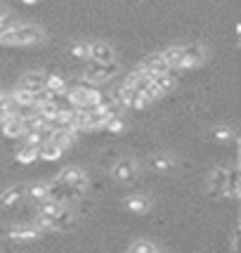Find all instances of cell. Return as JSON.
<instances>
[{
	"instance_id": "9",
	"label": "cell",
	"mask_w": 241,
	"mask_h": 253,
	"mask_svg": "<svg viewBox=\"0 0 241 253\" xmlns=\"http://www.w3.org/2000/svg\"><path fill=\"white\" fill-rule=\"evenodd\" d=\"M24 197H29V187L26 185H12V187L0 192V206L2 209H12L19 201H24Z\"/></svg>"
},
{
	"instance_id": "28",
	"label": "cell",
	"mask_w": 241,
	"mask_h": 253,
	"mask_svg": "<svg viewBox=\"0 0 241 253\" xmlns=\"http://www.w3.org/2000/svg\"><path fill=\"white\" fill-rule=\"evenodd\" d=\"M239 244H241V220L232 230V249H239Z\"/></svg>"
},
{
	"instance_id": "32",
	"label": "cell",
	"mask_w": 241,
	"mask_h": 253,
	"mask_svg": "<svg viewBox=\"0 0 241 253\" xmlns=\"http://www.w3.org/2000/svg\"><path fill=\"white\" fill-rule=\"evenodd\" d=\"M22 2H26V5H33V2H38V0H22Z\"/></svg>"
},
{
	"instance_id": "10",
	"label": "cell",
	"mask_w": 241,
	"mask_h": 253,
	"mask_svg": "<svg viewBox=\"0 0 241 253\" xmlns=\"http://www.w3.org/2000/svg\"><path fill=\"white\" fill-rule=\"evenodd\" d=\"M40 234H43V230H38L33 222L31 225H14L7 230V237L12 242H36Z\"/></svg>"
},
{
	"instance_id": "7",
	"label": "cell",
	"mask_w": 241,
	"mask_h": 253,
	"mask_svg": "<svg viewBox=\"0 0 241 253\" xmlns=\"http://www.w3.org/2000/svg\"><path fill=\"white\" fill-rule=\"evenodd\" d=\"M140 69H142V71H147V74L154 78V76H161V74H168L173 66L165 62V57L161 55V52H156V55H147V57H144L142 62H140Z\"/></svg>"
},
{
	"instance_id": "34",
	"label": "cell",
	"mask_w": 241,
	"mask_h": 253,
	"mask_svg": "<svg viewBox=\"0 0 241 253\" xmlns=\"http://www.w3.org/2000/svg\"><path fill=\"white\" fill-rule=\"evenodd\" d=\"M2 95H5V90H2V88H0V97H2Z\"/></svg>"
},
{
	"instance_id": "5",
	"label": "cell",
	"mask_w": 241,
	"mask_h": 253,
	"mask_svg": "<svg viewBox=\"0 0 241 253\" xmlns=\"http://www.w3.org/2000/svg\"><path fill=\"white\" fill-rule=\"evenodd\" d=\"M206 47L199 43L182 45V66L180 69H197V66L206 64Z\"/></svg>"
},
{
	"instance_id": "12",
	"label": "cell",
	"mask_w": 241,
	"mask_h": 253,
	"mask_svg": "<svg viewBox=\"0 0 241 253\" xmlns=\"http://www.w3.org/2000/svg\"><path fill=\"white\" fill-rule=\"evenodd\" d=\"M90 59H95V62H116V52H114V47L109 43L95 41V43H90Z\"/></svg>"
},
{
	"instance_id": "16",
	"label": "cell",
	"mask_w": 241,
	"mask_h": 253,
	"mask_svg": "<svg viewBox=\"0 0 241 253\" xmlns=\"http://www.w3.org/2000/svg\"><path fill=\"white\" fill-rule=\"evenodd\" d=\"M45 88L50 90L52 95H62V92H66V90H69V83H66V78L59 76V74H47Z\"/></svg>"
},
{
	"instance_id": "14",
	"label": "cell",
	"mask_w": 241,
	"mask_h": 253,
	"mask_svg": "<svg viewBox=\"0 0 241 253\" xmlns=\"http://www.w3.org/2000/svg\"><path fill=\"white\" fill-rule=\"evenodd\" d=\"M50 140L57 144V147H62V149H69L71 144H74V140H76V132L69 130V128H55L52 130V135H50Z\"/></svg>"
},
{
	"instance_id": "35",
	"label": "cell",
	"mask_w": 241,
	"mask_h": 253,
	"mask_svg": "<svg viewBox=\"0 0 241 253\" xmlns=\"http://www.w3.org/2000/svg\"><path fill=\"white\" fill-rule=\"evenodd\" d=\"M237 168H239V170H241V156H239V166H237Z\"/></svg>"
},
{
	"instance_id": "29",
	"label": "cell",
	"mask_w": 241,
	"mask_h": 253,
	"mask_svg": "<svg viewBox=\"0 0 241 253\" xmlns=\"http://www.w3.org/2000/svg\"><path fill=\"white\" fill-rule=\"evenodd\" d=\"M0 24H14L12 22V17H10V12L5 10L2 5H0Z\"/></svg>"
},
{
	"instance_id": "1",
	"label": "cell",
	"mask_w": 241,
	"mask_h": 253,
	"mask_svg": "<svg viewBox=\"0 0 241 253\" xmlns=\"http://www.w3.org/2000/svg\"><path fill=\"white\" fill-rule=\"evenodd\" d=\"M45 41V31L33 24H12L0 36V45H38Z\"/></svg>"
},
{
	"instance_id": "31",
	"label": "cell",
	"mask_w": 241,
	"mask_h": 253,
	"mask_svg": "<svg viewBox=\"0 0 241 253\" xmlns=\"http://www.w3.org/2000/svg\"><path fill=\"white\" fill-rule=\"evenodd\" d=\"M237 41H239V43H241V22L237 24Z\"/></svg>"
},
{
	"instance_id": "8",
	"label": "cell",
	"mask_w": 241,
	"mask_h": 253,
	"mask_svg": "<svg viewBox=\"0 0 241 253\" xmlns=\"http://www.w3.org/2000/svg\"><path fill=\"white\" fill-rule=\"evenodd\" d=\"M57 180L64 182L66 187H88V177L78 166H66L57 173Z\"/></svg>"
},
{
	"instance_id": "6",
	"label": "cell",
	"mask_w": 241,
	"mask_h": 253,
	"mask_svg": "<svg viewBox=\"0 0 241 253\" xmlns=\"http://www.w3.org/2000/svg\"><path fill=\"white\" fill-rule=\"evenodd\" d=\"M0 130H2V135H5V137H10V140H19V137H24V132H26L24 116H19L17 111L7 114V116L0 121Z\"/></svg>"
},
{
	"instance_id": "18",
	"label": "cell",
	"mask_w": 241,
	"mask_h": 253,
	"mask_svg": "<svg viewBox=\"0 0 241 253\" xmlns=\"http://www.w3.org/2000/svg\"><path fill=\"white\" fill-rule=\"evenodd\" d=\"M161 55L165 57V62L173 66V69H180V66H182V45H170V47H165Z\"/></svg>"
},
{
	"instance_id": "22",
	"label": "cell",
	"mask_w": 241,
	"mask_h": 253,
	"mask_svg": "<svg viewBox=\"0 0 241 253\" xmlns=\"http://www.w3.org/2000/svg\"><path fill=\"white\" fill-rule=\"evenodd\" d=\"M210 137H213V142H218V144H227L234 140V130L232 128H227V126H218L215 130L210 132Z\"/></svg>"
},
{
	"instance_id": "23",
	"label": "cell",
	"mask_w": 241,
	"mask_h": 253,
	"mask_svg": "<svg viewBox=\"0 0 241 253\" xmlns=\"http://www.w3.org/2000/svg\"><path fill=\"white\" fill-rule=\"evenodd\" d=\"M152 168L154 170H168V168H173L175 166V159L170 154H156V156H152Z\"/></svg>"
},
{
	"instance_id": "20",
	"label": "cell",
	"mask_w": 241,
	"mask_h": 253,
	"mask_svg": "<svg viewBox=\"0 0 241 253\" xmlns=\"http://www.w3.org/2000/svg\"><path fill=\"white\" fill-rule=\"evenodd\" d=\"M29 197L38 204V201H43V199H50V182H36L29 187Z\"/></svg>"
},
{
	"instance_id": "25",
	"label": "cell",
	"mask_w": 241,
	"mask_h": 253,
	"mask_svg": "<svg viewBox=\"0 0 241 253\" xmlns=\"http://www.w3.org/2000/svg\"><path fill=\"white\" fill-rule=\"evenodd\" d=\"M130 253H156L159 251V246L154 242H147V239H137L135 244H130Z\"/></svg>"
},
{
	"instance_id": "30",
	"label": "cell",
	"mask_w": 241,
	"mask_h": 253,
	"mask_svg": "<svg viewBox=\"0 0 241 253\" xmlns=\"http://www.w3.org/2000/svg\"><path fill=\"white\" fill-rule=\"evenodd\" d=\"M234 197L241 201V180H239V185H237V189H234Z\"/></svg>"
},
{
	"instance_id": "15",
	"label": "cell",
	"mask_w": 241,
	"mask_h": 253,
	"mask_svg": "<svg viewBox=\"0 0 241 253\" xmlns=\"http://www.w3.org/2000/svg\"><path fill=\"white\" fill-rule=\"evenodd\" d=\"M38 152H40V159H43V161H57L59 156L64 154V149L57 147L52 140H45V142L38 147Z\"/></svg>"
},
{
	"instance_id": "33",
	"label": "cell",
	"mask_w": 241,
	"mask_h": 253,
	"mask_svg": "<svg viewBox=\"0 0 241 253\" xmlns=\"http://www.w3.org/2000/svg\"><path fill=\"white\" fill-rule=\"evenodd\" d=\"M237 149H239V156H241V140H239V142H237Z\"/></svg>"
},
{
	"instance_id": "11",
	"label": "cell",
	"mask_w": 241,
	"mask_h": 253,
	"mask_svg": "<svg viewBox=\"0 0 241 253\" xmlns=\"http://www.w3.org/2000/svg\"><path fill=\"white\" fill-rule=\"evenodd\" d=\"M45 81H47V74H45V71H26V74L19 78V88L38 92V90L45 88Z\"/></svg>"
},
{
	"instance_id": "27",
	"label": "cell",
	"mask_w": 241,
	"mask_h": 253,
	"mask_svg": "<svg viewBox=\"0 0 241 253\" xmlns=\"http://www.w3.org/2000/svg\"><path fill=\"white\" fill-rule=\"evenodd\" d=\"M104 128L109 132H123L125 130V123H123V116H111L109 121L104 123Z\"/></svg>"
},
{
	"instance_id": "4",
	"label": "cell",
	"mask_w": 241,
	"mask_h": 253,
	"mask_svg": "<svg viewBox=\"0 0 241 253\" xmlns=\"http://www.w3.org/2000/svg\"><path fill=\"white\" fill-rule=\"evenodd\" d=\"M111 177L116 182H135L137 177V164L130 156H120L116 164L111 166Z\"/></svg>"
},
{
	"instance_id": "17",
	"label": "cell",
	"mask_w": 241,
	"mask_h": 253,
	"mask_svg": "<svg viewBox=\"0 0 241 253\" xmlns=\"http://www.w3.org/2000/svg\"><path fill=\"white\" fill-rule=\"evenodd\" d=\"M123 206L128 211H132V213H147L149 211V199L142 197V194H132V197L125 199Z\"/></svg>"
},
{
	"instance_id": "3",
	"label": "cell",
	"mask_w": 241,
	"mask_h": 253,
	"mask_svg": "<svg viewBox=\"0 0 241 253\" xmlns=\"http://www.w3.org/2000/svg\"><path fill=\"white\" fill-rule=\"evenodd\" d=\"M119 71H120V66L116 62H95V59H90L88 69H85V78H88L90 83L99 85V83H107L114 76H119Z\"/></svg>"
},
{
	"instance_id": "21",
	"label": "cell",
	"mask_w": 241,
	"mask_h": 253,
	"mask_svg": "<svg viewBox=\"0 0 241 253\" xmlns=\"http://www.w3.org/2000/svg\"><path fill=\"white\" fill-rule=\"evenodd\" d=\"M69 55L74 57V59H90V43H85V41H76V43H71Z\"/></svg>"
},
{
	"instance_id": "2",
	"label": "cell",
	"mask_w": 241,
	"mask_h": 253,
	"mask_svg": "<svg viewBox=\"0 0 241 253\" xmlns=\"http://www.w3.org/2000/svg\"><path fill=\"white\" fill-rule=\"evenodd\" d=\"M241 180L239 168H215L208 175V189L213 194H222V197H234V189Z\"/></svg>"
},
{
	"instance_id": "26",
	"label": "cell",
	"mask_w": 241,
	"mask_h": 253,
	"mask_svg": "<svg viewBox=\"0 0 241 253\" xmlns=\"http://www.w3.org/2000/svg\"><path fill=\"white\" fill-rule=\"evenodd\" d=\"M12 111H17V102L12 99L10 92H5V95L0 97V121H2L7 114H12Z\"/></svg>"
},
{
	"instance_id": "19",
	"label": "cell",
	"mask_w": 241,
	"mask_h": 253,
	"mask_svg": "<svg viewBox=\"0 0 241 253\" xmlns=\"http://www.w3.org/2000/svg\"><path fill=\"white\" fill-rule=\"evenodd\" d=\"M62 209H64V201H57V199H43V201H38V213H43V215H55Z\"/></svg>"
},
{
	"instance_id": "13",
	"label": "cell",
	"mask_w": 241,
	"mask_h": 253,
	"mask_svg": "<svg viewBox=\"0 0 241 253\" xmlns=\"http://www.w3.org/2000/svg\"><path fill=\"white\" fill-rule=\"evenodd\" d=\"M14 159H17V164H24V166H29V164H33V161H38V159H40L38 144L24 142V147H19V149H17Z\"/></svg>"
},
{
	"instance_id": "24",
	"label": "cell",
	"mask_w": 241,
	"mask_h": 253,
	"mask_svg": "<svg viewBox=\"0 0 241 253\" xmlns=\"http://www.w3.org/2000/svg\"><path fill=\"white\" fill-rule=\"evenodd\" d=\"M59 111H62V109L57 107L55 99H47V102H43V104H38V114H40L43 119H47V121H52Z\"/></svg>"
}]
</instances>
